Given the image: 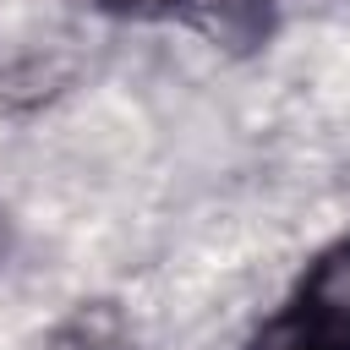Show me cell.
<instances>
[{"label":"cell","mask_w":350,"mask_h":350,"mask_svg":"<svg viewBox=\"0 0 350 350\" xmlns=\"http://www.w3.org/2000/svg\"><path fill=\"white\" fill-rule=\"evenodd\" d=\"M252 350H350V241L312 257L290 301L257 328Z\"/></svg>","instance_id":"1"},{"label":"cell","mask_w":350,"mask_h":350,"mask_svg":"<svg viewBox=\"0 0 350 350\" xmlns=\"http://www.w3.org/2000/svg\"><path fill=\"white\" fill-rule=\"evenodd\" d=\"M279 0H180V16L224 49H257L273 33Z\"/></svg>","instance_id":"2"},{"label":"cell","mask_w":350,"mask_h":350,"mask_svg":"<svg viewBox=\"0 0 350 350\" xmlns=\"http://www.w3.org/2000/svg\"><path fill=\"white\" fill-rule=\"evenodd\" d=\"M44 350H131V323L120 317L115 301H82Z\"/></svg>","instance_id":"3"},{"label":"cell","mask_w":350,"mask_h":350,"mask_svg":"<svg viewBox=\"0 0 350 350\" xmlns=\"http://www.w3.org/2000/svg\"><path fill=\"white\" fill-rule=\"evenodd\" d=\"M93 5L109 16H175L180 11V0H93Z\"/></svg>","instance_id":"4"},{"label":"cell","mask_w":350,"mask_h":350,"mask_svg":"<svg viewBox=\"0 0 350 350\" xmlns=\"http://www.w3.org/2000/svg\"><path fill=\"white\" fill-rule=\"evenodd\" d=\"M0 252H5V219H0Z\"/></svg>","instance_id":"5"}]
</instances>
